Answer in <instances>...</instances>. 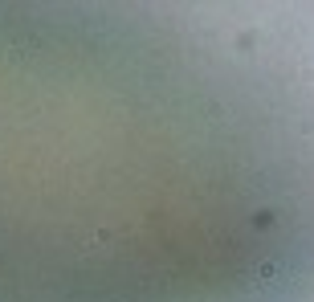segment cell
I'll return each instance as SVG.
<instances>
[{
    "mask_svg": "<svg viewBox=\"0 0 314 302\" xmlns=\"http://www.w3.org/2000/svg\"><path fill=\"white\" fill-rule=\"evenodd\" d=\"M273 274H277V265H273V261H265V265H261V270H257V278H265V282H270V278H273Z\"/></svg>",
    "mask_w": 314,
    "mask_h": 302,
    "instance_id": "6da1fadb",
    "label": "cell"
}]
</instances>
